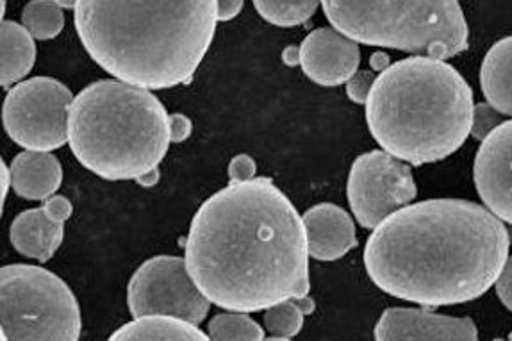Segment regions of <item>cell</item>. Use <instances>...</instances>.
<instances>
[{"label":"cell","instance_id":"277c9868","mask_svg":"<svg viewBox=\"0 0 512 341\" xmlns=\"http://www.w3.org/2000/svg\"><path fill=\"white\" fill-rule=\"evenodd\" d=\"M375 142L407 165L422 167L452 156L471 134L473 92L443 59L414 56L375 77L366 100Z\"/></svg>","mask_w":512,"mask_h":341},{"label":"cell","instance_id":"cb8c5ba5","mask_svg":"<svg viewBox=\"0 0 512 341\" xmlns=\"http://www.w3.org/2000/svg\"><path fill=\"white\" fill-rule=\"evenodd\" d=\"M502 113L493 108L489 102L486 104H477L473 108V120H471V136L475 140H486L489 134L495 131L498 125L502 124Z\"/></svg>","mask_w":512,"mask_h":341},{"label":"cell","instance_id":"4dcf8cb0","mask_svg":"<svg viewBox=\"0 0 512 341\" xmlns=\"http://www.w3.org/2000/svg\"><path fill=\"white\" fill-rule=\"evenodd\" d=\"M9 188H13V175H11V168H8L6 163H2V202L8 197Z\"/></svg>","mask_w":512,"mask_h":341},{"label":"cell","instance_id":"4fadbf2b","mask_svg":"<svg viewBox=\"0 0 512 341\" xmlns=\"http://www.w3.org/2000/svg\"><path fill=\"white\" fill-rule=\"evenodd\" d=\"M304 74L320 86L334 88L348 83L361 65V50L354 40L334 27H320L307 34L300 45Z\"/></svg>","mask_w":512,"mask_h":341},{"label":"cell","instance_id":"9c48e42d","mask_svg":"<svg viewBox=\"0 0 512 341\" xmlns=\"http://www.w3.org/2000/svg\"><path fill=\"white\" fill-rule=\"evenodd\" d=\"M127 306L134 318L172 315L199 325L206 320L211 302L193 281L184 259L156 256L145 261L131 277Z\"/></svg>","mask_w":512,"mask_h":341},{"label":"cell","instance_id":"9a60e30c","mask_svg":"<svg viewBox=\"0 0 512 341\" xmlns=\"http://www.w3.org/2000/svg\"><path fill=\"white\" fill-rule=\"evenodd\" d=\"M309 256L318 261H336L357 245L356 225L336 204H318L302 217Z\"/></svg>","mask_w":512,"mask_h":341},{"label":"cell","instance_id":"5bb4252c","mask_svg":"<svg viewBox=\"0 0 512 341\" xmlns=\"http://www.w3.org/2000/svg\"><path fill=\"white\" fill-rule=\"evenodd\" d=\"M380 341L477 340L479 331L470 318L445 317L427 309L391 308L375 325Z\"/></svg>","mask_w":512,"mask_h":341},{"label":"cell","instance_id":"52a82bcc","mask_svg":"<svg viewBox=\"0 0 512 341\" xmlns=\"http://www.w3.org/2000/svg\"><path fill=\"white\" fill-rule=\"evenodd\" d=\"M2 341H77L81 309L61 277L34 265L0 270Z\"/></svg>","mask_w":512,"mask_h":341},{"label":"cell","instance_id":"603a6c76","mask_svg":"<svg viewBox=\"0 0 512 341\" xmlns=\"http://www.w3.org/2000/svg\"><path fill=\"white\" fill-rule=\"evenodd\" d=\"M209 340L256 341L265 340V331L256 320L243 315V311H229L216 315L207 327Z\"/></svg>","mask_w":512,"mask_h":341},{"label":"cell","instance_id":"7c38bea8","mask_svg":"<svg viewBox=\"0 0 512 341\" xmlns=\"http://www.w3.org/2000/svg\"><path fill=\"white\" fill-rule=\"evenodd\" d=\"M72 202L52 195L40 208L20 213L9 229V240L25 258L47 263L58 252L65 238V222L72 217Z\"/></svg>","mask_w":512,"mask_h":341},{"label":"cell","instance_id":"30bf717a","mask_svg":"<svg viewBox=\"0 0 512 341\" xmlns=\"http://www.w3.org/2000/svg\"><path fill=\"white\" fill-rule=\"evenodd\" d=\"M413 172L386 150H372L354 161L348 175V204L364 229L377 225L416 199Z\"/></svg>","mask_w":512,"mask_h":341},{"label":"cell","instance_id":"d6a6232c","mask_svg":"<svg viewBox=\"0 0 512 341\" xmlns=\"http://www.w3.org/2000/svg\"><path fill=\"white\" fill-rule=\"evenodd\" d=\"M138 184L141 186H145V188H150V186H156L157 181H159V170H152V172H147L145 175H141L140 179H136Z\"/></svg>","mask_w":512,"mask_h":341},{"label":"cell","instance_id":"1f68e13d","mask_svg":"<svg viewBox=\"0 0 512 341\" xmlns=\"http://www.w3.org/2000/svg\"><path fill=\"white\" fill-rule=\"evenodd\" d=\"M282 59H284V63H286V65L295 67V65L300 63V49H298V47H288V49L284 50Z\"/></svg>","mask_w":512,"mask_h":341},{"label":"cell","instance_id":"8fae6325","mask_svg":"<svg viewBox=\"0 0 512 341\" xmlns=\"http://www.w3.org/2000/svg\"><path fill=\"white\" fill-rule=\"evenodd\" d=\"M473 172L484 206L512 225V120L502 122L480 142Z\"/></svg>","mask_w":512,"mask_h":341},{"label":"cell","instance_id":"ba28073f","mask_svg":"<svg viewBox=\"0 0 512 341\" xmlns=\"http://www.w3.org/2000/svg\"><path fill=\"white\" fill-rule=\"evenodd\" d=\"M74 99L67 86L52 77H33L15 84L4 100V129L22 149H59L68 143Z\"/></svg>","mask_w":512,"mask_h":341},{"label":"cell","instance_id":"484cf974","mask_svg":"<svg viewBox=\"0 0 512 341\" xmlns=\"http://www.w3.org/2000/svg\"><path fill=\"white\" fill-rule=\"evenodd\" d=\"M257 165L248 154H240L229 163V183H247L256 177Z\"/></svg>","mask_w":512,"mask_h":341},{"label":"cell","instance_id":"d4e9b609","mask_svg":"<svg viewBox=\"0 0 512 341\" xmlns=\"http://www.w3.org/2000/svg\"><path fill=\"white\" fill-rule=\"evenodd\" d=\"M373 83H375L373 72H370V70H357L356 74L348 79V99L356 102V104H366L368 95L372 92Z\"/></svg>","mask_w":512,"mask_h":341},{"label":"cell","instance_id":"ac0fdd59","mask_svg":"<svg viewBox=\"0 0 512 341\" xmlns=\"http://www.w3.org/2000/svg\"><path fill=\"white\" fill-rule=\"evenodd\" d=\"M36 61L33 34L17 22L2 20L0 29V84L9 90L29 74Z\"/></svg>","mask_w":512,"mask_h":341},{"label":"cell","instance_id":"836d02e7","mask_svg":"<svg viewBox=\"0 0 512 341\" xmlns=\"http://www.w3.org/2000/svg\"><path fill=\"white\" fill-rule=\"evenodd\" d=\"M54 2L63 9H75L77 6V0H54Z\"/></svg>","mask_w":512,"mask_h":341},{"label":"cell","instance_id":"8992f818","mask_svg":"<svg viewBox=\"0 0 512 341\" xmlns=\"http://www.w3.org/2000/svg\"><path fill=\"white\" fill-rule=\"evenodd\" d=\"M322 8L336 31L370 47L445 59L470 45L457 0H322Z\"/></svg>","mask_w":512,"mask_h":341},{"label":"cell","instance_id":"e0dca14e","mask_svg":"<svg viewBox=\"0 0 512 341\" xmlns=\"http://www.w3.org/2000/svg\"><path fill=\"white\" fill-rule=\"evenodd\" d=\"M480 88L493 108L512 117V36L488 50L480 67Z\"/></svg>","mask_w":512,"mask_h":341},{"label":"cell","instance_id":"7402d4cb","mask_svg":"<svg viewBox=\"0 0 512 341\" xmlns=\"http://www.w3.org/2000/svg\"><path fill=\"white\" fill-rule=\"evenodd\" d=\"M22 25L34 40H52L65 27L63 8L54 0H31L22 11Z\"/></svg>","mask_w":512,"mask_h":341},{"label":"cell","instance_id":"4316f807","mask_svg":"<svg viewBox=\"0 0 512 341\" xmlns=\"http://www.w3.org/2000/svg\"><path fill=\"white\" fill-rule=\"evenodd\" d=\"M495 288L498 299L502 300L505 308L512 311V256L505 261L502 274L496 279Z\"/></svg>","mask_w":512,"mask_h":341},{"label":"cell","instance_id":"2e32d148","mask_svg":"<svg viewBox=\"0 0 512 341\" xmlns=\"http://www.w3.org/2000/svg\"><path fill=\"white\" fill-rule=\"evenodd\" d=\"M13 190L27 200H47L63 183V168L56 156L43 150H25L11 163Z\"/></svg>","mask_w":512,"mask_h":341},{"label":"cell","instance_id":"6da1fadb","mask_svg":"<svg viewBox=\"0 0 512 341\" xmlns=\"http://www.w3.org/2000/svg\"><path fill=\"white\" fill-rule=\"evenodd\" d=\"M184 261L207 300L229 311H265L311 290L304 222L268 177L209 197L191 220Z\"/></svg>","mask_w":512,"mask_h":341},{"label":"cell","instance_id":"d6986e66","mask_svg":"<svg viewBox=\"0 0 512 341\" xmlns=\"http://www.w3.org/2000/svg\"><path fill=\"white\" fill-rule=\"evenodd\" d=\"M115 341H199L209 340L197 324L172 315H143L116 329L109 336Z\"/></svg>","mask_w":512,"mask_h":341},{"label":"cell","instance_id":"5b68a950","mask_svg":"<svg viewBox=\"0 0 512 341\" xmlns=\"http://www.w3.org/2000/svg\"><path fill=\"white\" fill-rule=\"evenodd\" d=\"M170 115L156 95L118 79H102L75 97L68 143L77 161L108 181L152 172L170 147Z\"/></svg>","mask_w":512,"mask_h":341},{"label":"cell","instance_id":"83f0119b","mask_svg":"<svg viewBox=\"0 0 512 341\" xmlns=\"http://www.w3.org/2000/svg\"><path fill=\"white\" fill-rule=\"evenodd\" d=\"M168 122H170V140H172V143H181L190 138L193 124L186 115L174 113V115H170Z\"/></svg>","mask_w":512,"mask_h":341},{"label":"cell","instance_id":"e575fe53","mask_svg":"<svg viewBox=\"0 0 512 341\" xmlns=\"http://www.w3.org/2000/svg\"><path fill=\"white\" fill-rule=\"evenodd\" d=\"M509 338H511V340H512V334H511V336H509Z\"/></svg>","mask_w":512,"mask_h":341},{"label":"cell","instance_id":"f1b7e54d","mask_svg":"<svg viewBox=\"0 0 512 341\" xmlns=\"http://www.w3.org/2000/svg\"><path fill=\"white\" fill-rule=\"evenodd\" d=\"M245 0H218V22H229L241 13Z\"/></svg>","mask_w":512,"mask_h":341},{"label":"cell","instance_id":"f546056e","mask_svg":"<svg viewBox=\"0 0 512 341\" xmlns=\"http://www.w3.org/2000/svg\"><path fill=\"white\" fill-rule=\"evenodd\" d=\"M370 67L372 72H384L389 67V56L384 52H375L372 58H370Z\"/></svg>","mask_w":512,"mask_h":341},{"label":"cell","instance_id":"7a4b0ae2","mask_svg":"<svg viewBox=\"0 0 512 341\" xmlns=\"http://www.w3.org/2000/svg\"><path fill=\"white\" fill-rule=\"evenodd\" d=\"M511 236L488 208L459 199L407 204L382 220L364 247L373 284L391 297L441 308L495 286Z\"/></svg>","mask_w":512,"mask_h":341},{"label":"cell","instance_id":"ffe728a7","mask_svg":"<svg viewBox=\"0 0 512 341\" xmlns=\"http://www.w3.org/2000/svg\"><path fill=\"white\" fill-rule=\"evenodd\" d=\"M314 311V300L309 297L300 299L282 300L279 304H273L266 309L265 325L270 331V340H291L295 338L304 318Z\"/></svg>","mask_w":512,"mask_h":341},{"label":"cell","instance_id":"44dd1931","mask_svg":"<svg viewBox=\"0 0 512 341\" xmlns=\"http://www.w3.org/2000/svg\"><path fill=\"white\" fill-rule=\"evenodd\" d=\"M257 13L268 24L295 27L306 24L322 0H252Z\"/></svg>","mask_w":512,"mask_h":341},{"label":"cell","instance_id":"3957f363","mask_svg":"<svg viewBox=\"0 0 512 341\" xmlns=\"http://www.w3.org/2000/svg\"><path fill=\"white\" fill-rule=\"evenodd\" d=\"M74 11L90 58L147 90L190 83L218 24V0H77Z\"/></svg>","mask_w":512,"mask_h":341}]
</instances>
